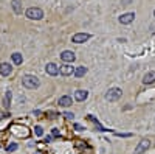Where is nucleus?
Instances as JSON below:
<instances>
[{"label": "nucleus", "instance_id": "nucleus-22", "mask_svg": "<svg viewBox=\"0 0 155 154\" xmlns=\"http://www.w3.org/2000/svg\"><path fill=\"white\" fill-rule=\"evenodd\" d=\"M3 117H6V114H5V112H3V111H0V120H2V118H3Z\"/></svg>", "mask_w": 155, "mask_h": 154}, {"label": "nucleus", "instance_id": "nucleus-1", "mask_svg": "<svg viewBox=\"0 0 155 154\" xmlns=\"http://www.w3.org/2000/svg\"><path fill=\"white\" fill-rule=\"evenodd\" d=\"M25 16H27L28 19H31V20H41L44 17V11L41 8H37V6H31V8H28L27 11H25Z\"/></svg>", "mask_w": 155, "mask_h": 154}, {"label": "nucleus", "instance_id": "nucleus-21", "mask_svg": "<svg viewBox=\"0 0 155 154\" xmlns=\"http://www.w3.org/2000/svg\"><path fill=\"white\" fill-rule=\"evenodd\" d=\"M74 129H78V131H84V126H81V125H74Z\"/></svg>", "mask_w": 155, "mask_h": 154}, {"label": "nucleus", "instance_id": "nucleus-24", "mask_svg": "<svg viewBox=\"0 0 155 154\" xmlns=\"http://www.w3.org/2000/svg\"><path fill=\"white\" fill-rule=\"evenodd\" d=\"M153 14H155V11H153Z\"/></svg>", "mask_w": 155, "mask_h": 154}, {"label": "nucleus", "instance_id": "nucleus-11", "mask_svg": "<svg viewBox=\"0 0 155 154\" xmlns=\"http://www.w3.org/2000/svg\"><path fill=\"white\" fill-rule=\"evenodd\" d=\"M61 75H64V76H70V75H74V69L70 66V64H65L64 67H61Z\"/></svg>", "mask_w": 155, "mask_h": 154}, {"label": "nucleus", "instance_id": "nucleus-16", "mask_svg": "<svg viewBox=\"0 0 155 154\" xmlns=\"http://www.w3.org/2000/svg\"><path fill=\"white\" fill-rule=\"evenodd\" d=\"M85 73H87V67H84V66L74 69V76L76 78H82V76H85Z\"/></svg>", "mask_w": 155, "mask_h": 154}, {"label": "nucleus", "instance_id": "nucleus-2", "mask_svg": "<svg viewBox=\"0 0 155 154\" xmlns=\"http://www.w3.org/2000/svg\"><path fill=\"white\" fill-rule=\"evenodd\" d=\"M22 84L27 89H37L39 84H41V81H39L36 76H33V75H25L22 78Z\"/></svg>", "mask_w": 155, "mask_h": 154}, {"label": "nucleus", "instance_id": "nucleus-7", "mask_svg": "<svg viewBox=\"0 0 155 154\" xmlns=\"http://www.w3.org/2000/svg\"><path fill=\"white\" fill-rule=\"evenodd\" d=\"M61 59L64 62H67V64H71L76 59V55L73 53V51H70V50H65V51H62V53H61Z\"/></svg>", "mask_w": 155, "mask_h": 154}, {"label": "nucleus", "instance_id": "nucleus-3", "mask_svg": "<svg viewBox=\"0 0 155 154\" xmlns=\"http://www.w3.org/2000/svg\"><path fill=\"white\" fill-rule=\"evenodd\" d=\"M121 97H123V91L120 87H112V89H109V91L106 92V100L110 101V103L118 101Z\"/></svg>", "mask_w": 155, "mask_h": 154}, {"label": "nucleus", "instance_id": "nucleus-8", "mask_svg": "<svg viewBox=\"0 0 155 154\" xmlns=\"http://www.w3.org/2000/svg\"><path fill=\"white\" fill-rule=\"evenodd\" d=\"M134 19H135V14L134 12H126V14H123V16H120V23H123V25H129V23H132L134 22Z\"/></svg>", "mask_w": 155, "mask_h": 154}, {"label": "nucleus", "instance_id": "nucleus-4", "mask_svg": "<svg viewBox=\"0 0 155 154\" xmlns=\"http://www.w3.org/2000/svg\"><path fill=\"white\" fill-rule=\"evenodd\" d=\"M149 148H150V140H149V139H143V140H141V142L137 145V148L134 149V152H135V154H143V152H146Z\"/></svg>", "mask_w": 155, "mask_h": 154}, {"label": "nucleus", "instance_id": "nucleus-12", "mask_svg": "<svg viewBox=\"0 0 155 154\" xmlns=\"http://www.w3.org/2000/svg\"><path fill=\"white\" fill-rule=\"evenodd\" d=\"M155 83V72H147L143 78V84H153Z\"/></svg>", "mask_w": 155, "mask_h": 154}, {"label": "nucleus", "instance_id": "nucleus-23", "mask_svg": "<svg viewBox=\"0 0 155 154\" xmlns=\"http://www.w3.org/2000/svg\"><path fill=\"white\" fill-rule=\"evenodd\" d=\"M51 134H54V135H58V134H59V131H58V129H53V131H51Z\"/></svg>", "mask_w": 155, "mask_h": 154}, {"label": "nucleus", "instance_id": "nucleus-18", "mask_svg": "<svg viewBox=\"0 0 155 154\" xmlns=\"http://www.w3.org/2000/svg\"><path fill=\"white\" fill-rule=\"evenodd\" d=\"M34 132H36V135H39V137H41V135L44 134V129H42L41 126H36V128H34Z\"/></svg>", "mask_w": 155, "mask_h": 154}, {"label": "nucleus", "instance_id": "nucleus-9", "mask_svg": "<svg viewBox=\"0 0 155 154\" xmlns=\"http://www.w3.org/2000/svg\"><path fill=\"white\" fill-rule=\"evenodd\" d=\"M11 72H12L11 64H8V62H2V64H0V75H2V76H9Z\"/></svg>", "mask_w": 155, "mask_h": 154}, {"label": "nucleus", "instance_id": "nucleus-14", "mask_svg": "<svg viewBox=\"0 0 155 154\" xmlns=\"http://www.w3.org/2000/svg\"><path fill=\"white\" fill-rule=\"evenodd\" d=\"M11 97H12L11 91H6V94L3 97V108L5 109H9V106H11Z\"/></svg>", "mask_w": 155, "mask_h": 154}, {"label": "nucleus", "instance_id": "nucleus-5", "mask_svg": "<svg viewBox=\"0 0 155 154\" xmlns=\"http://www.w3.org/2000/svg\"><path fill=\"white\" fill-rule=\"evenodd\" d=\"M59 70H61V69L58 67V64H54V62H48L47 66H45V72H47L48 75H51V76L59 75V73H61Z\"/></svg>", "mask_w": 155, "mask_h": 154}, {"label": "nucleus", "instance_id": "nucleus-6", "mask_svg": "<svg viewBox=\"0 0 155 154\" xmlns=\"http://www.w3.org/2000/svg\"><path fill=\"white\" fill-rule=\"evenodd\" d=\"M88 39H90V34L88 33H78V34H74L71 37V41L74 44H82V42H87Z\"/></svg>", "mask_w": 155, "mask_h": 154}, {"label": "nucleus", "instance_id": "nucleus-19", "mask_svg": "<svg viewBox=\"0 0 155 154\" xmlns=\"http://www.w3.org/2000/svg\"><path fill=\"white\" fill-rule=\"evenodd\" d=\"M14 149H17V143H9L8 146H6V151H14Z\"/></svg>", "mask_w": 155, "mask_h": 154}, {"label": "nucleus", "instance_id": "nucleus-13", "mask_svg": "<svg viewBox=\"0 0 155 154\" xmlns=\"http://www.w3.org/2000/svg\"><path fill=\"white\" fill-rule=\"evenodd\" d=\"M87 97H88L87 91H76L74 92V100L76 101H84V100H87Z\"/></svg>", "mask_w": 155, "mask_h": 154}, {"label": "nucleus", "instance_id": "nucleus-20", "mask_svg": "<svg viewBox=\"0 0 155 154\" xmlns=\"http://www.w3.org/2000/svg\"><path fill=\"white\" fill-rule=\"evenodd\" d=\"M64 117H65L67 120H73V117H74V115H73L71 112H65V114H64Z\"/></svg>", "mask_w": 155, "mask_h": 154}, {"label": "nucleus", "instance_id": "nucleus-15", "mask_svg": "<svg viewBox=\"0 0 155 154\" xmlns=\"http://www.w3.org/2000/svg\"><path fill=\"white\" fill-rule=\"evenodd\" d=\"M11 6H12V9H14L16 14H20V12H22V2H20V0H12Z\"/></svg>", "mask_w": 155, "mask_h": 154}, {"label": "nucleus", "instance_id": "nucleus-10", "mask_svg": "<svg viewBox=\"0 0 155 154\" xmlns=\"http://www.w3.org/2000/svg\"><path fill=\"white\" fill-rule=\"evenodd\" d=\"M59 106L61 108H70L71 106V103H73V100H71V97H68V95H64V97H61L59 98Z\"/></svg>", "mask_w": 155, "mask_h": 154}, {"label": "nucleus", "instance_id": "nucleus-17", "mask_svg": "<svg viewBox=\"0 0 155 154\" xmlns=\"http://www.w3.org/2000/svg\"><path fill=\"white\" fill-rule=\"evenodd\" d=\"M11 59H12V64H16V66H20V64L23 62V58H22L20 53H12Z\"/></svg>", "mask_w": 155, "mask_h": 154}]
</instances>
